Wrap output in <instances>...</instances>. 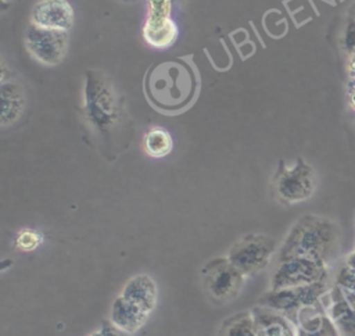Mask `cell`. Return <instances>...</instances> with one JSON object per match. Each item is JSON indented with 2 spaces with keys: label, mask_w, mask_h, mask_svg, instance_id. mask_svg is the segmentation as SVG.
Instances as JSON below:
<instances>
[{
  "label": "cell",
  "mask_w": 355,
  "mask_h": 336,
  "mask_svg": "<svg viewBox=\"0 0 355 336\" xmlns=\"http://www.w3.org/2000/svg\"><path fill=\"white\" fill-rule=\"evenodd\" d=\"M15 247L22 251H32L36 250L42 243H43V235L31 228H24L22 230L18 232L15 236Z\"/></svg>",
  "instance_id": "44dd1931"
},
{
  "label": "cell",
  "mask_w": 355,
  "mask_h": 336,
  "mask_svg": "<svg viewBox=\"0 0 355 336\" xmlns=\"http://www.w3.org/2000/svg\"><path fill=\"white\" fill-rule=\"evenodd\" d=\"M294 324L297 336H340V332L329 317L323 303L300 310Z\"/></svg>",
  "instance_id": "4fadbf2b"
},
{
  "label": "cell",
  "mask_w": 355,
  "mask_h": 336,
  "mask_svg": "<svg viewBox=\"0 0 355 336\" xmlns=\"http://www.w3.org/2000/svg\"><path fill=\"white\" fill-rule=\"evenodd\" d=\"M327 278L329 264L320 260L294 257L279 261L270 279V290L327 282Z\"/></svg>",
  "instance_id": "ba28073f"
},
{
  "label": "cell",
  "mask_w": 355,
  "mask_h": 336,
  "mask_svg": "<svg viewBox=\"0 0 355 336\" xmlns=\"http://www.w3.org/2000/svg\"><path fill=\"white\" fill-rule=\"evenodd\" d=\"M348 103H349V107L355 111V81H352V85L349 86V90H348Z\"/></svg>",
  "instance_id": "cb8c5ba5"
},
{
  "label": "cell",
  "mask_w": 355,
  "mask_h": 336,
  "mask_svg": "<svg viewBox=\"0 0 355 336\" xmlns=\"http://www.w3.org/2000/svg\"><path fill=\"white\" fill-rule=\"evenodd\" d=\"M276 250V242L270 236L250 233L230 246L227 258L247 276L262 271Z\"/></svg>",
  "instance_id": "8992f818"
},
{
  "label": "cell",
  "mask_w": 355,
  "mask_h": 336,
  "mask_svg": "<svg viewBox=\"0 0 355 336\" xmlns=\"http://www.w3.org/2000/svg\"><path fill=\"white\" fill-rule=\"evenodd\" d=\"M336 285L345 290H349L351 293H355V269L343 264V267L337 274Z\"/></svg>",
  "instance_id": "7402d4cb"
},
{
  "label": "cell",
  "mask_w": 355,
  "mask_h": 336,
  "mask_svg": "<svg viewBox=\"0 0 355 336\" xmlns=\"http://www.w3.org/2000/svg\"><path fill=\"white\" fill-rule=\"evenodd\" d=\"M258 336H297L295 324L284 314L258 304L251 310Z\"/></svg>",
  "instance_id": "5bb4252c"
},
{
  "label": "cell",
  "mask_w": 355,
  "mask_h": 336,
  "mask_svg": "<svg viewBox=\"0 0 355 336\" xmlns=\"http://www.w3.org/2000/svg\"><path fill=\"white\" fill-rule=\"evenodd\" d=\"M322 303L340 336H355V293L334 285L323 296Z\"/></svg>",
  "instance_id": "8fae6325"
},
{
  "label": "cell",
  "mask_w": 355,
  "mask_h": 336,
  "mask_svg": "<svg viewBox=\"0 0 355 336\" xmlns=\"http://www.w3.org/2000/svg\"><path fill=\"white\" fill-rule=\"evenodd\" d=\"M25 46L31 56L44 65H57L67 56L68 32L40 28L29 24L24 35Z\"/></svg>",
  "instance_id": "9c48e42d"
},
{
  "label": "cell",
  "mask_w": 355,
  "mask_h": 336,
  "mask_svg": "<svg viewBox=\"0 0 355 336\" xmlns=\"http://www.w3.org/2000/svg\"><path fill=\"white\" fill-rule=\"evenodd\" d=\"M200 82L193 65L183 60L154 64L144 78V93L153 107L162 112H179L190 107Z\"/></svg>",
  "instance_id": "6da1fadb"
},
{
  "label": "cell",
  "mask_w": 355,
  "mask_h": 336,
  "mask_svg": "<svg viewBox=\"0 0 355 336\" xmlns=\"http://www.w3.org/2000/svg\"><path fill=\"white\" fill-rule=\"evenodd\" d=\"M150 314L121 294L114 300L110 311V322L126 335L141 329Z\"/></svg>",
  "instance_id": "9a60e30c"
},
{
  "label": "cell",
  "mask_w": 355,
  "mask_h": 336,
  "mask_svg": "<svg viewBox=\"0 0 355 336\" xmlns=\"http://www.w3.org/2000/svg\"><path fill=\"white\" fill-rule=\"evenodd\" d=\"M201 280L208 297L223 304L233 300L244 286L245 275L236 268L227 257L209 260L201 268Z\"/></svg>",
  "instance_id": "5b68a950"
},
{
  "label": "cell",
  "mask_w": 355,
  "mask_h": 336,
  "mask_svg": "<svg viewBox=\"0 0 355 336\" xmlns=\"http://www.w3.org/2000/svg\"><path fill=\"white\" fill-rule=\"evenodd\" d=\"M219 336H258L251 311L239 312L227 318L222 324Z\"/></svg>",
  "instance_id": "d6986e66"
},
{
  "label": "cell",
  "mask_w": 355,
  "mask_h": 336,
  "mask_svg": "<svg viewBox=\"0 0 355 336\" xmlns=\"http://www.w3.org/2000/svg\"><path fill=\"white\" fill-rule=\"evenodd\" d=\"M119 294L143 308L146 312L151 314L157 305L158 287L151 276L139 274L128 279Z\"/></svg>",
  "instance_id": "2e32d148"
},
{
  "label": "cell",
  "mask_w": 355,
  "mask_h": 336,
  "mask_svg": "<svg viewBox=\"0 0 355 336\" xmlns=\"http://www.w3.org/2000/svg\"><path fill=\"white\" fill-rule=\"evenodd\" d=\"M83 107L87 122L101 136L110 135L125 115L122 101L111 81L97 69L86 74Z\"/></svg>",
  "instance_id": "3957f363"
},
{
  "label": "cell",
  "mask_w": 355,
  "mask_h": 336,
  "mask_svg": "<svg viewBox=\"0 0 355 336\" xmlns=\"http://www.w3.org/2000/svg\"><path fill=\"white\" fill-rule=\"evenodd\" d=\"M143 37L155 49H165L176 40L178 26L171 18V0H147Z\"/></svg>",
  "instance_id": "30bf717a"
},
{
  "label": "cell",
  "mask_w": 355,
  "mask_h": 336,
  "mask_svg": "<svg viewBox=\"0 0 355 336\" xmlns=\"http://www.w3.org/2000/svg\"><path fill=\"white\" fill-rule=\"evenodd\" d=\"M1 125L7 126L14 124L22 115L25 108V93L19 83L4 81L1 85Z\"/></svg>",
  "instance_id": "e0dca14e"
},
{
  "label": "cell",
  "mask_w": 355,
  "mask_h": 336,
  "mask_svg": "<svg viewBox=\"0 0 355 336\" xmlns=\"http://www.w3.org/2000/svg\"><path fill=\"white\" fill-rule=\"evenodd\" d=\"M125 335L126 333H123L110 322V324H103L98 329L92 332L89 336H125Z\"/></svg>",
  "instance_id": "603a6c76"
},
{
  "label": "cell",
  "mask_w": 355,
  "mask_h": 336,
  "mask_svg": "<svg viewBox=\"0 0 355 336\" xmlns=\"http://www.w3.org/2000/svg\"><path fill=\"white\" fill-rule=\"evenodd\" d=\"M345 265H348L349 268H352V269H355V250L347 257V260H345V262H344Z\"/></svg>",
  "instance_id": "d4e9b609"
},
{
  "label": "cell",
  "mask_w": 355,
  "mask_h": 336,
  "mask_svg": "<svg viewBox=\"0 0 355 336\" xmlns=\"http://www.w3.org/2000/svg\"><path fill=\"white\" fill-rule=\"evenodd\" d=\"M343 46L348 54V74L351 81H355V6L349 11L345 21Z\"/></svg>",
  "instance_id": "ffe728a7"
},
{
  "label": "cell",
  "mask_w": 355,
  "mask_h": 336,
  "mask_svg": "<svg viewBox=\"0 0 355 336\" xmlns=\"http://www.w3.org/2000/svg\"><path fill=\"white\" fill-rule=\"evenodd\" d=\"M173 140L164 128H150L144 135V150L150 157L162 158L172 151Z\"/></svg>",
  "instance_id": "ac0fdd59"
},
{
  "label": "cell",
  "mask_w": 355,
  "mask_h": 336,
  "mask_svg": "<svg viewBox=\"0 0 355 336\" xmlns=\"http://www.w3.org/2000/svg\"><path fill=\"white\" fill-rule=\"evenodd\" d=\"M273 196L283 204L291 205L311 199L318 187V176L311 164L298 157L293 167H287L283 160L270 182Z\"/></svg>",
  "instance_id": "277c9868"
},
{
  "label": "cell",
  "mask_w": 355,
  "mask_h": 336,
  "mask_svg": "<svg viewBox=\"0 0 355 336\" xmlns=\"http://www.w3.org/2000/svg\"><path fill=\"white\" fill-rule=\"evenodd\" d=\"M327 290L329 289L326 282L269 290L263 294L259 304L284 314L294 322L300 310L322 303V299L327 293Z\"/></svg>",
  "instance_id": "52a82bcc"
},
{
  "label": "cell",
  "mask_w": 355,
  "mask_h": 336,
  "mask_svg": "<svg viewBox=\"0 0 355 336\" xmlns=\"http://www.w3.org/2000/svg\"><path fill=\"white\" fill-rule=\"evenodd\" d=\"M73 8L67 0H40L31 12V24L68 32L73 25Z\"/></svg>",
  "instance_id": "7c38bea8"
},
{
  "label": "cell",
  "mask_w": 355,
  "mask_h": 336,
  "mask_svg": "<svg viewBox=\"0 0 355 336\" xmlns=\"http://www.w3.org/2000/svg\"><path fill=\"white\" fill-rule=\"evenodd\" d=\"M340 240L341 229L336 221L324 215L305 214L287 232L277 250V261L305 257L330 264L338 254Z\"/></svg>",
  "instance_id": "7a4b0ae2"
}]
</instances>
